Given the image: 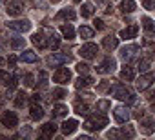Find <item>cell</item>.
<instances>
[{
	"label": "cell",
	"instance_id": "1",
	"mask_svg": "<svg viewBox=\"0 0 155 140\" xmlns=\"http://www.w3.org/2000/svg\"><path fill=\"white\" fill-rule=\"evenodd\" d=\"M110 93H111L115 98H119V100H122V102H126V104H133V102H135V97H133L131 89H128V88L122 86V84H113V86L110 88Z\"/></svg>",
	"mask_w": 155,
	"mask_h": 140
},
{
	"label": "cell",
	"instance_id": "2",
	"mask_svg": "<svg viewBox=\"0 0 155 140\" xmlns=\"http://www.w3.org/2000/svg\"><path fill=\"white\" fill-rule=\"evenodd\" d=\"M104 126H108V118L104 115H91L86 122H84V127L88 131H101Z\"/></svg>",
	"mask_w": 155,
	"mask_h": 140
},
{
	"label": "cell",
	"instance_id": "3",
	"mask_svg": "<svg viewBox=\"0 0 155 140\" xmlns=\"http://www.w3.org/2000/svg\"><path fill=\"white\" fill-rule=\"evenodd\" d=\"M97 53H99V47H97V44H91V42H88V44H84V46L79 47V55L82 58H88V60L95 58Z\"/></svg>",
	"mask_w": 155,
	"mask_h": 140
},
{
	"label": "cell",
	"instance_id": "4",
	"mask_svg": "<svg viewBox=\"0 0 155 140\" xmlns=\"http://www.w3.org/2000/svg\"><path fill=\"white\" fill-rule=\"evenodd\" d=\"M0 122H2V126H4V127L13 129V127H17V126H18V116H17L13 111H6L2 116H0Z\"/></svg>",
	"mask_w": 155,
	"mask_h": 140
},
{
	"label": "cell",
	"instance_id": "5",
	"mask_svg": "<svg viewBox=\"0 0 155 140\" xmlns=\"http://www.w3.org/2000/svg\"><path fill=\"white\" fill-rule=\"evenodd\" d=\"M53 80L58 82V84H68L71 80V71L68 67H58L55 71V75H53Z\"/></svg>",
	"mask_w": 155,
	"mask_h": 140
},
{
	"label": "cell",
	"instance_id": "6",
	"mask_svg": "<svg viewBox=\"0 0 155 140\" xmlns=\"http://www.w3.org/2000/svg\"><path fill=\"white\" fill-rule=\"evenodd\" d=\"M8 27L13 31H18V33H26V31H29L31 24H29V20H13V22H8Z\"/></svg>",
	"mask_w": 155,
	"mask_h": 140
},
{
	"label": "cell",
	"instance_id": "7",
	"mask_svg": "<svg viewBox=\"0 0 155 140\" xmlns=\"http://www.w3.org/2000/svg\"><path fill=\"white\" fill-rule=\"evenodd\" d=\"M137 53H139V47L137 46H126V47H122V51H120V56H122V60L124 62H131L135 56H137Z\"/></svg>",
	"mask_w": 155,
	"mask_h": 140
},
{
	"label": "cell",
	"instance_id": "8",
	"mask_svg": "<svg viewBox=\"0 0 155 140\" xmlns=\"http://www.w3.org/2000/svg\"><path fill=\"white\" fill-rule=\"evenodd\" d=\"M113 116H115V120H117L119 124H126V122L130 120V111H128L124 106H119V107L113 109Z\"/></svg>",
	"mask_w": 155,
	"mask_h": 140
},
{
	"label": "cell",
	"instance_id": "9",
	"mask_svg": "<svg viewBox=\"0 0 155 140\" xmlns=\"http://www.w3.org/2000/svg\"><path fill=\"white\" fill-rule=\"evenodd\" d=\"M115 67H117V62H115L113 58H106V60L97 67V73H102V75H106V73H113V71H115Z\"/></svg>",
	"mask_w": 155,
	"mask_h": 140
},
{
	"label": "cell",
	"instance_id": "10",
	"mask_svg": "<svg viewBox=\"0 0 155 140\" xmlns=\"http://www.w3.org/2000/svg\"><path fill=\"white\" fill-rule=\"evenodd\" d=\"M153 82V73H144L139 80H137V89L139 91H146Z\"/></svg>",
	"mask_w": 155,
	"mask_h": 140
},
{
	"label": "cell",
	"instance_id": "11",
	"mask_svg": "<svg viewBox=\"0 0 155 140\" xmlns=\"http://www.w3.org/2000/svg\"><path fill=\"white\" fill-rule=\"evenodd\" d=\"M140 129L144 135H151L155 131V118L153 116H148V118H142L140 120Z\"/></svg>",
	"mask_w": 155,
	"mask_h": 140
},
{
	"label": "cell",
	"instance_id": "12",
	"mask_svg": "<svg viewBox=\"0 0 155 140\" xmlns=\"http://www.w3.org/2000/svg\"><path fill=\"white\" fill-rule=\"evenodd\" d=\"M8 15H11V17H18V15H22V11H24V6L20 4V2H8Z\"/></svg>",
	"mask_w": 155,
	"mask_h": 140
},
{
	"label": "cell",
	"instance_id": "13",
	"mask_svg": "<svg viewBox=\"0 0 155 140\" xmlns=\"http://www.w3.org/2000/svg\"><path fill=\"white\" fill-rule=\"evenodd\" d=\"M137 33H139V26L131 24V26H128V27H124V29L120 31V38L130 40V38H135V37H137Z\"/></svg>",
	"mask_w": 155,
	"mask_h": 140
},
{
	"label": "cell",
	"instance_id": "14",
	"mask_svg": "<svg viewBox=\"0 0 155 140\" xmlns=\"http://www.w3.org/2000/svg\"><path fill=\"white\" fill-rule=\"evenodd\" d=\"M71 62V56L69 55H53L48 58V64L49 65H60V64H68Z\"/></svg>",
	"mask_w": 155,
	"mask_h": 140
},
{
	"label": "cell",
	"instance_id": "15",
	"mask_svg": "<svg viewBox=\"0 0 155 140\" xmlns=\"http://www.w3.org/2000/svg\"><path fill=\"white\" fill-rule=\"evenodd\" d=\"M0 84L8 86L9 89H15V88H17V80H15L9 73H6V71H0Z\"/></svg>",
	"mask_w": 155,
	"mask_h": 140
},
{
	"label": "cell",
	"instance_id": "16",
	"mask_svg": "<svg viewBox=\"0 0 155 140\" xmlns=\"http://www.w3.org/2000/svg\"><path fill=\"white\" fill-rule=\"evenodd\" d=\"M79 127V122L77 120H73V118H69V120H66L64 124H62V135H71V133H75V129Z\"/></svg>",
	"mask_w": 155,
	"mask_h": 140
},
{
	"label": "cell",
	"instance_id": "17",
	"mask_svg": "<svg viewBox=\"0 0 155 140\" xmlns=\"http://www.w3.org/2000/svg\"><path fill=\"white\" fill-rule=\"evenodd\" d=\"M102 46H104L108 51H111V49H115V47L119 46V38H117V37H113V35H108V37H104Z\"/></svg>",
	"mask_w": 155,
	"mask_h": 140
},
{
	"label": "cell",
	"instance_id": "18",
	"mask_svg": "<svg viewBox=\"0 0 155 140\" xmlns=\"http://www.w3.org/2000/svg\"><path fill=\"white\" fill-rule=\"evenodd\" d=\"M55 131H57V126H55L53 122L44 124V126H42V129H40V133H42V136H44V138H51V136L55 135Z\"/></svg>",
	"mask_w": 155,
	"mask_h": 140
},
{
	"label": "cell",
	"instance_id": "19",
	"mask_svg": "<svg viewBox=\"0 0 155 140\" xmlns=\"http://www.w3.org/2000/svg\"><path fill=\"white\" fill-rule=\"evenodd\" d=\"M93 84V78L91 77H79L75 80V88L77 89H84V88H90Z\"/></svg>",
	"mask_w": 155,
	"mask_h": 140
},
{
	"label": "cell",
	"instance_id": "20",
	"mask_svg": "<svg viewBox=\"0 0 155 140\" xmlns=\"http://www.w3.org/2000/svg\"><path fill=\"white\" fill-rule=\"evenodd\" d=\"M31 40H33V44H35L37 47H40V49L48 47V42H46V38H44V35H42V33H35V35L31 37Z\"/></svg>",
	"mask_w": 155,
	"mask_h": 140
},
{
	"label": "cell",
	"instance_id": "21",
	"mask_svg": "<svg viewBox=\"0 0 155 140\" xmlns=\"http://www.w3.org/2000/svg\"><path fill=\"white\" fill-rule=\"evenodd\" d=\"M73 20L75 18V11L73 9H69V8H66V9H62V11H58V15H57V20Z\"/></svg>",
	"mask_w": 155,
	"mask_h": 140
},
{
	"label": "cell",
	"instance_id": "22",
	"mask_svg": "<svg viewBox=\"0 0 155 140\" xmlns=\"http://www.w3.org/2000/svg\"><path fill=\"white\" fill-rule=\"evenodd\" d=\"M31 118L33 120H40L42 116H44V109L40 107V106H37V102H33V106H31Z\"/></svg>",
	"mask_w": 155,
	"mask_h": 140
},
{
	"label": "cell",
	"instance_id": "23",
	"mask_svg": "<svg viewBox=\"0 0 155 140\" xmlns=\"http://www.w3.org/2000/svg\"><path fill=\"white\" fill-rule=\"evenodd\" d=\"M120 78L126 80V82H131V80L135 78V71H133L131 67H124L122 71H120Z\"/></svg>",
	"mask_w": 155,
	"mask_h": 140
},
{
	"label": "cell",
	"instance_id": "24",
	"mask_svg": "<svg viewBox=\"0 0 155 140\" xmlns=\"http://www.w3.org/2000/svg\"><path fill=\"white\" fill-rule=\"evenodd\" d=\"M142 27H144L150 35H155V22H153L151 18L144 17V18H142Z\"/></svg>",
	"mask_w": 155,
	"mask_h": 140
},
{
	"label": "cell",
	"instance_id": "25",
	"mask_svg": "<svg viewBox=\"0 0 155 140\" xmlns=\"http://www.w3.org/2000/svg\"><path fill=\"white\" fill-rule=\"evenodd\" d=\"M120 9H122L124 13H133V11H135V0H122Z\"/></svg>",
	"mask_w": 155,
	"mask_h": 140
},
{
	"label": "cell",
	"instance_id": "26",
	"mask_svg": "<svg viewBox=\"0 0 155 140\" xmlns=\"http://www.w3.org/2000/svg\"><path fill=\"white\" fill-rule=\"evenodd\" d=\"M60 31H62V35H64V37H66L68 40L75 38V29H73V26H71V24H68V26L64 24V26L60 27Z\"/></svg>",
	"mask_w": 155,
	"mask_h": 140
},
{
	"label": "cell",
	"instance_id": "27",
	"mask_svg": "<svg viewBox=\"0 0 155 140\" xmlns=\"http://www.w3.org/2000/svg\"><path fill=\"white\" fill-rule=\"evenodd\" d=\"M26 104H28V95H26L24 91L17 93V97H15V106H17V107H24Z\"/></svg>",
	"mask_w": 155,
	"mask_h": 140
},
{
	"label": "cell",
	"instance_id": "28",
	"mask_svg": "<svg viewBox=\"0 0 155 140\" xmlns=\"http://www.w3.org/2000/svg\"><path fill=\"white\" fill-rule=\"evenodd\" d=\"M75 111L79 113V115H88L90 113V107H88V104H81V100H75Z\"/></svg>",
	"mask_w": 155,
	"mask_h": 140
},
{
	"label": "cell",
	"instance_id": "29",
	"mask_svg": "<svg viewBox=\"0 0 155 140\" xmlns=\"http://www.w3.org/2000/svg\"><path fill=\"white\" fill-rule=\"evenodd\" d=\"M20 60L22 62H28V64H33V62H37V55L33 51H24L20 55Z\"/></svg>",
	"mask_w": 155,
	"mask_h": 140
},
{
	"label": "cell",
	"instance_id": "30",
	"mask_svg": "<svg viewBox=\"0 0 155 140\" xmlns=\"http://www.w3.org/2000/svg\"><path fill=\"white\" fill-rule=\"evenodd\" d=\"M93 13H95V8H93L90 2L82 4V17H84V18H90V17H93Z\"/></svg>",
	"mask_w": 155,
	"mask_h": 140
},
{
	"label": "cell",
	"instance_id": "31",
	"mask_svg": "<svg viewBox=\"0 0 155 140\" xmlns=\"http://www.w3.org/2000/svg\"><path fill=\"white\" fill-rule=\"evenodd\" d=\"M48 46H49L51 49H58V46H60V38H58L55 33H51V35L48 37Z\"/></svg>",
	"mask_w": 155,
	"mask_h": 140
},
{
	"label": "cell",
	"instance_id": "32",
	"mask_svg": "<svg viewBox=\"0 0 155 140\" xmlns=\"http://www.w3.org/2000/svg\"><path fill=\"white\" fill-rule=\"evenodd\" d=\"M64 115H68V107L62 104H57L53 107V116H64Z\"/></svg>",
	"mask_w": 155,
	"mask_h": 140
},
{
	"label": "cell",
	"instance_id": "33",
	"mask_svg": "<svg viewBox=\"0 0 155 140\" xmlns=\"http://www.w3.org/2000/svg\"><path fill=\"white\" fill-rule=\"evenodd\" d=\"M79 35H81L82 38H91V37H93V29H91V27H88V26H81Z\"/></svg>",
	"mask_w": 155,
	"mask_h": 140
},
{
	"label": "cell",
	"instance_id": "34",
	"mask_svg": "<svg viewBox=\"0 0 155 140\" xmlns=\"http://www.w3.org/2000/svg\"><path fill=\"white\" fill-rule=\"evenodd\" d=\"M24 46H26V40H24V38H20V37L11 38V47H13V49H22Z\"/></svg>",
	"mask_w": 155,
	"mask_h": 140
},
{
	"label": "cell",
	"instance_id": "35",
	"mask_svg": "<svg viewBox=\"0 0 155 140\" xmlns=\"http://www.w3.org/2000/svg\"><path fill=\"white\" fill-rule=\"evenodd\" d=\"M51 95H53V98H57V100H60V98H64V97H68V91H66V89H62V88H55Z\"/></svg>",
	"mask_w": 155,
	"mask_h": 140
},
{
	"label": "cell",
	"instance_id": "36",
	"mask_svg": "<svg viewBox=\"0 0 155 140\" xmlns=\"http://www.w3.org/2000/svg\"><path fill=\"white\" fill-rule=\"evenodd\" d=\"M120 133H122V138H124V136H126V138H133V136H135V131H133L131 126H124V127L120 129Z\"/></svg>",
	"mask_w": 155,
	"mask_h": 140
},
{
	"label": "cell",
	"instance_id": "37",
	"mask_svg": "<svg viewBox=\"0 0 155 140\" xmlns=\"http://www.w3.org/2000/svg\"><path fill=\"white\" fill-rule=\"evenodd\" d=\"M137 69L140 73H146L148 69H150V58H142L140 62H139V65H137Z\"/></svg>",
	"mask_w": 155,
	"mask_h": 140
},
{
	"label": "cell",
	"instance_id": "38",
	"mask_svg": "<svg viewBox=\"0 0 155 140\" xmlns=\"http://www.w3.org/2000/svg\"><path fill=\"white\" fill-rule=\"evenodd\" d=\"M110 107H111V102H110V100H99V102H97V109L102 111V113L108 111Z\"/></svg>",
	"mask_w": 155,
	"mask_h": 140
},
{
	"label": "cell",
	"instance_id": "39",
	"mask_svg": "<svg viewBox=\"0 0 155 140\" xmlns=\"http://www.w3.org/2000/svg\"><path fill=\"white\" fill-rule=\"evenodd\" d=\"M144 46H146V53L150 55V58H155V44L150 42V40H146Z\"/></svg>",
	"mask_w": 155,
	"mask_h": 140
},
{
	"label": "cell",
	"instance_id": "40",
	"mask_svg": "<svg viewBox=\"0 0 155 140\" xmlns=\"http://www.w3.org/2000/svg\"><path fill=\"white\" fill-rule=\"evenodd\" d=\"M24 86H28V88H33L35 86V78H33V75L31 73H28V75H24Z\"/></svg>",
	"mask_w": 155,
	"mask_h": 140
},
{
	"label": "cell",
	"instance_id": "41",
	"mask_svg": "<svg viewBox=\"0 0 155 140\" xmlns=\"http://www.w3.org/2000/svg\"><path fill=\"white\" fill-rule=\"evenodd\" d=\"M46 84H48V73H46V71H40V73H38V86L44 88Z\"/></svg>",
	"mask_w": 155,
	"mask_h": 140
},
{
	"label": "cell",
	"instance_id": "42",
	"mask_svg": "<svg viewBox=\"0 0 155 140\" xmlns=\"http://www.w3.org/2000/svg\"><path fill=\"white\" fill-rule=\"evenodd\" d=\"M77 71H79L81 75H82V73L86 75V73L90 71V65H88V64H82V62H81V64H77Z\"/></svg>",
	"mask_w": 155,
	"mask_h": 140
},
{
	"label": "cell",
	"instance_id": "43",
	"mask_svg": "<svg viewBox=\"0 0 155 140\" xmlns=\"http://www.w3.org/2000/svg\"><path fill=\"white\" fill-rule=\"evenodd\" d=\"M108 138H122V133L117 129H111V131H108Z\"/></svg>",
	"mask_w": 155,
	"mask_h": 140
},
{
	"label": "cell",
	"instance_id": "44",
	"mask_svg": "<svg viewBox=\"0 0 155 140\" xmlns=\"http://www.w3.org/2000/svg\"><path fill=\"white\" fill-rule=\"evenodd\" d=\"M142 6L146 9H155V0H142Z\"/></svg>",
	"mask_w": 155,
	"mask_h": 140
},
{
	"label": "cell",
	"instance_id": "45",
	"mask_svg": "<svg viewBox=\"0 0 155 140\" xmlns=\"http://www.w3.org/2000/svg\"><path fill=\"white\" fill-rule=\"evenodd\" d=\"M108 88H110V82H108V80H104V82H102V84H101V86H99V91H101V93H102V91H106V89H108Z\"/></svg>",
	"mask_w": 155,
	"mask_h": 140
},
{
	"label": "cell",
	"instance_id": "46",
	"mask_svg": "<svg viewBox=\"0 0 155 140\" xmlns=\"http://www.w3.org/2000/svg\"><path fill=\"white\" fill-rule=\"evenodd\" d=\"M93 24H95V27H97V29H104V22H102V20H99V18H97Z\"/></svg>",
	"mask_w": 155,
	"mask_h": 140
},
{
	"label": "cell",
	"instance_id": "47",
	"mask_svg": "<svg viewBox=\"0 0 155 140\" xmlns=\"http://www.w3.org/2000/svg\"><path fill=\"white\" fill-rule=\"evenodd\" d=\"M15 62H17V58H15L13 55H9V58H8V64H9L11 67H15Z\"/></svg>",
	"mask_w": 155,
	"mask_h": 140
},
{
	"label": "cell",
	"instance_id": "48",
	"mask_svg": "<svg viewBox=\"0 0 155 140\" xmlns=\"http://www.w3.org/2000/svg\"><path fill=\"white\" fill-rule=\"evenodd\" d=\"M142 115H144V111H142V109L135 111V118H142Z\"/></svg>",
	"mask_w": 155,
	"mask_h": 140
},
{
	"label": "cell",
	"instance_id": "49",
	"mask_svg": "<svg viewBox=\"0 0 155 140\" xmlns=\"http://www.w3.org/2000/svg\"><path fill=\"white\" fill-rule=\"evenodd\" d=\"M148 98H150V100H155V91H151V93L148 95Z\"/></svg>",
	"mask_w": 155,
	"mask_h": 140
},
{
	"label": "cell",
	"instance_id": "50",
	"mask_svg": "<svg viewBox=\"0 0 155 140\" xmlns=\"http://www.w3.org/2000/svg\"><path fill=\"white\" fill-rule=\"evenodd\" d=\"M2 65H4V60H2V58H0V67H2Z\"/></svg>",
	"mask_w": 155,
	"mask_h": 140
},
{
	"label": "cell",
	"instance_id": "51",
	"mask_svg": "<svg viewBox=\"0 0 155 140\" xmlns=\"http://www.w3.org/2000/svg\"><path fill=\"white\" fill-rule=\"evenodd\" d=\"M151 109H153V111H155V104H153V106H151Z\"/></svg>",
	"mask_w": 155,
	"mask_h": 140
},
{
	"label": "cell",
	"instance_id": "52",
	"mask_svg": "<svg viewBox=\"0 0 155 140\" xmlns=\"http://www.w3.org/2000/svg\"><path fill=\"white\" fill-rule=\"evenodd\" d=\"M73 2H81V0H73Z\"/></svg>",
	"mask_w": 155,
	"mask_h": 140
},
{
	"label": "cell",
	"instance_id": "53",
	"mask_svg": "<svg viewBox=\"0 0 155 140\" xmlns=\"http://www.w3.org/2000/svg\"><path fill=\"white\" fill-rule=\"evenodd\" d=\"M51 2H58V0H51Z\"/></svg>",
	"mask_w": 155,
	"mask_h": 140
},
{
	"label": "cell",
	"instance_id": "54",
	"mask_svg": "<svg viewBox=\"0 0 155 140\" xmlns=\"http://www.w3.org/2000/svg\"><path fill=\"white\" fill-rule=\"evenodd\" d=\"M8 2H11V0H8Z\"/></svg>",
	"mask_w": 155,
	"mask_h": 140
},
{
	"label": "cell",
	"instance_id": "55",
	"mask_svg": "<svg viewBox=\"0 0 155 140\" xmlns=\"http://www.w3.org/2000/svg\"><path fill=\"white\" fill-rule=\"evenodd\" d=\"M99 2H102V0H99Z\"/></svg>",
	"mask_w": 155,
	"mask_h": 140
}]
</instances>
